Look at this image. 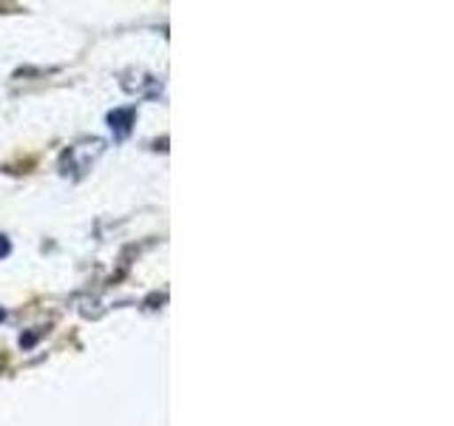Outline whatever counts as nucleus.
<instances>
[{
  "label": "nucleus",
  "mask_w": 454,
  "mask_h": 426,
  "mask_svg": "<svg viewBox=\"0 0 454 426\" xmlns=\"http://www.w3.org/2000/svg\"><path fill=\"white\" fill-rule=\"evenodd\" d=\"M103 154V142L99 139H82L77 142V146H71L66 154H63V160H60V168H63V174L68 177H82L85 170L91 168V162L97 160V156Z\"/></svg>",
  "instance_id": "nucleus-1"
},
{
  "label": "nucleus",
  "mask_w": 454,
  "mask_h": 426,
  "mask_svg": "<svg viewBox=\"0 0 454 426\" xmlns=\"http://www.w3.org/2000/svg\"><path fill=\"white\" fill-rule=\"evenodd\" d=\"M134 120H137V108H134V106L114 108V111L108 114V125H111V134H114V139H125L128 134H131Z\"/></svg>",
  "instance_id": "nucleus-2"
},
{
  "label": "nucleus",
  "mask_w": 454,
  "mask_h": 426,
  "mask_svg": "<svg viewBox=\"0 0 454 426\" xmlns=\"http://www.w3.org/2000/svg\"><path fill=\"white\" fill-rule=\"evenodd\" d=\"M9 253H12V241L4 233H0V259H6Z\"/></svg>",
  "instance_id": "nucleus-3"
},
{
  "label": "nucleus",
  "mask_w": 454,
  "mask_h": 426,
  "mask_svg": "<svg viewBox=\"0 0 454 426\" xmlns=\"http://www.w3.org/2000/svg\"><path fill=\"white\" fill-rule=\"evenodd\" d=\"M4 319H6V310H4V307H0V321H4Z\"/></svg>",
  "instance_id": "nucleus-4"
}]
</instances>
